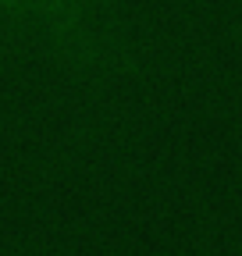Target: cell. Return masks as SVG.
<instances>
[{
  "mask_svg": "<svg viewBox=\"0 0 242 256\" xmlns=\"http://www.w3.org/2000/svg\"><path fill=\"white\" fill-rule=\"evenodd\" d=\"M0 22L86 86H114L136 68L118 0H0Z\"/></svg>",
  "mask_w": 242,
  "mask_h": 256,
  "instance_id": "1",
  "label": "cell"
}]
</instances>
